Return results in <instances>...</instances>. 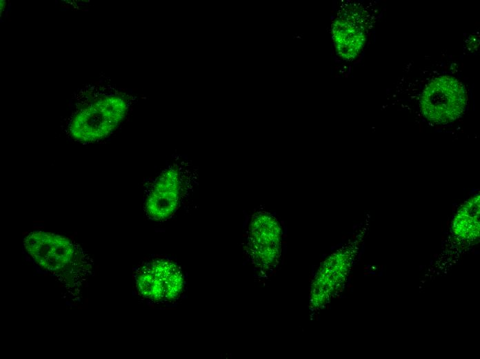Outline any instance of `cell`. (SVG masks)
I'll list each match as a JSON object with an SVG mask.
<instances>
[{"instance_id":"cell-1","label":"cell","mask_w":480,"mask_h":359,"mask_svg":"<svg viewBox=\"0 0 480 359\" xmlns=\"http://www.w3.org/2000/svg\"><path fill=\"white\" fill-rule=\"evenodd\" d=\"M128 109L129 101L123 95L99 93L73 113L68 124L69 135L83 143L103 139L117 128Z\"/></svg>"},{"instance_id":"cell-5","label":"cell","mask_w":480,"mask_h":359,"mask_svg":"<svg viewBox=\"0 0 480 359\" xmlns=\"http://www.w3.org/2000/svg\"><path fill=\"white\" fill-rule=\"evenodd\" d=\"M182 277L176 266L169 261L156 260L141 270L137 287L144 297L152 300L172 299L181 291Z\"/></svg>"},{"instance_id":"cell-6","label":"cell","mask_w":480,"mask_h":359,"mask_svg":"<svg viewBox=\"0 0 480 359\" xmlns=\"http://www.w3.org/2000/svg\"><path fill=\"white\" fill-rule=\"evenodd\" d=\"M333 40L337 53L352 60L360 53L366 39V21L361 11L348 9L339 14L332 25Z\"/></svg>"},{"instance_id":"cell-8","label":"cell","mask_w":480,"mask_h":359,"mask_svg":"<svg viewBox=\"0 0 480 359\" xmlns=\"http://www.w3.org/2000/svg\"><path fill=\"white\" fill-rule=\"evenodd\" d=\"M479 193L466 200L457 211L452 232L459 240L473 242L479 236Z\"/></svg>"},{"instance_id":"cell-2","label":"cell","mask_w":480,"mask_h":359,"mask_svg":"<svg viewBox=\"0 0 480 359\" xmlns=\"http://www.w3.org/2000/svg\"><path fill=\"white\" fill-rule=\"evenodd\" d=\"M190 185L189 168L175 163L167 166L148 189L144 204L148 217L155 221L171 217L179 208Z\"/></svg>"},{"instance_id":"cell-3","label":"cell","mask_w":480,"mask_h":359,"mask_svg":"<svg viewBox=\"0 0 480 359\" xmlns=\"http://www.w3.org/2000/svg\"><path fill=\"white\" fill-rule=\"evenodd\" d=\"M468 95L464 86L456 78L440 76L426 86L420 97L423 115L434 124H447L464 113Z\"/></svg>"},{"instance_id":"cell-7","label":"cell","mask_w":480,"mask_h":359,"mask_svg":"<svg viewBox=\"0 0 480 359\" xmlns=\"http://www.w3.org/2000/svg\"><path fill=\"white\" fill-rule=\"evenodd\" d=\"M281 230L275 217L266 212L254 215L250 224L248 246L261 262L272 261L281 251Z\"/></svg>"},{"instance_id":"cell-4","label":"cell","mask_w":480,"mask_h":359,"mask_svg":"<svg viewBox=\"0 0 480 359\" xmlns=\"http://www.w3.org/2000/svg\"><path fill=\"white\" fill-rule=\"evenodd\" d=\"M26 251L41 268L57 271L74 258L76 248L72 241L59 234L32 231L23 240Z\"/></svg>"}]
</instances>
